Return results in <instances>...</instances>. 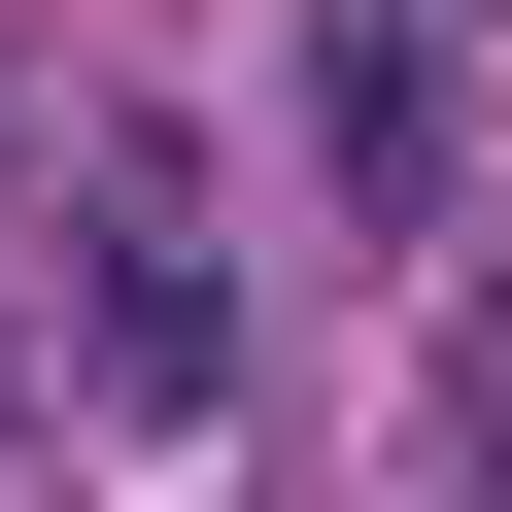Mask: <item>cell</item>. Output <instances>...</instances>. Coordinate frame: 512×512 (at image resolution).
<instances>
[{
	"label": "cell",
	"instance_id": "1",
	"mask_svg": "<svg viewBox=\"0 0 512 512\" xmlns=\"http://www.w3.org/2000/svg\"><path fill=\"white\" fill-rule=\"evenodd\" d=\"M69 376H103L137 444H205V410H239V239H205V171H171V137H69Z\"/></svg>",
	"mask_w": 512,
	"mask_h": 512
},
{
	"label": "cell",
	"instance_id": "2",
	"mask_svg": "<svg viewBox=\"0 0 512 512\" xmlns=\"http://www.w3.org/2000/svg\"><path fill=\"white\" fill-rule=\"evenodd\" d=\"M444 137H478V103H444V35H410V0H308V171H342L376 239L444 205Z\"/></svg>",
	"mask_w": 512,
	"mask_h": 512
}]
</instances>
